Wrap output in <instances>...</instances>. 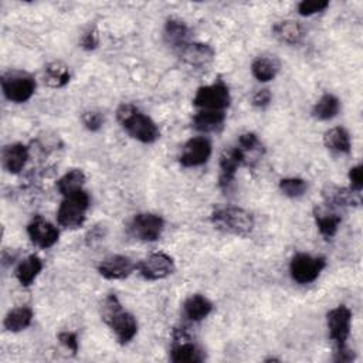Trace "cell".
Masks as SVG:
<instances>
[{
  "mask_svg": "<svg viewBox=\"0 0 363 363\" xmlns=\"http://www.w3.org/2000/svg\"><path fill=\"white\" fill-rule=\"evenodd\" d=\"M212 155V144L203 137L189 139L179 156V162L183 168H196L204 165Z\"/></svg>",
  "mask_w": 363,
  "mask_h": 363,
  "instance_id": "12",
  "label": "cell"
},
{
  "mask_svg": "<svg viewBox=\"0 0 363 363\" xmlns=\"http://www.w3.org/2000/svg\"><path fill=\"white\" fill-rule=\"evenodd\" d=\"M339 110H340L339 100L332 94H325L313 105L312 115L319 121H329L339 114Z\"/></svg>",
  "mask_w": 363,
  "mask_h": 363,
  "instance_id": "29",
  "label": "cell"
},
{
  "mask_svg": "<svg viewBox=\"0 0 363 363\" xmlns=\"http://www.w3.org/2000/svg\"><path fill=\"white\" fill-rule=\"evenodd\" d=\"M323 144L329 151L338 154H349L352 144L347 131L342 127L330 128L323 134Z\"/></svg>",
  "mask_w": 363,
  "mask_h": 363,
  "instance_id": "26",
  "label": "cell"
},
{
  "mask_svg": "<svg viewBox=\"0 0 363 363\" xmlns=\"http://www.w3.org/2000/svg\"><path fill=\"white\" fill-rule=\"evenodd\" d=\"M28 234L32 243L40 248L53 247L60 237V231L50 221L45 220L42 216H36L28 226Z\"/></svg>",
  "mask_w": 363,
  "mask_h": 363,
  "instance_id": "13",
  "label": "cell"
},
{
  "mask_svg": "<svg viewBox=\"0 0 363 363\" xmlns=\"http://www.w3.org/2000/svg\"><path fill=\"white\" fill-rule=\"evenodd\" d=\"M272 33L280 42L289 46H295L301 43V40L305 36L304 28L298 22H292V21H284L277 23L272 28Z\"/></svg>",
  "mask_w": 363,
  "mask_h": 363,
  "instance_id": "24",
  "label": "cell"
},
{
  "mask_svg": "<svg viewBox=\"0 0 363 363\" xmlns=\"http://www.w3.org/2000/svg\"><path fill=\"white\" fill-rule=\"evenodd\" d=\"M244 165L241 151L234 146L229 151H224L220 158V176H219V186L221 190L227 192L236 179L237 169Z\"/></svg>",
  "mask_w": 363,
  "mask_h": 363,
  "instance_id": "15",
  "label": "cell"
},
{
  "mask_svg": "<svg viewBox=\"0 0 363 363\" xmlns=\"http://www.w3.org/2000/svg\"><path fill=\"white\" fill-rule=\"evenodd\" d=\"M134 270H137V264L129 257L120 254L105 257L98 265V272L105 280H125Z\"/></svg>",
  "mask_w": 363,
  "mask_h": 363,
  "instance_id": "14",
  "label": "cell"
},
{
  "mask_svg": "<svg viewBox=\"0 0 363 363\" xmlns=\"http://www.w3.org/2000/svg\"><path fill=\"white\" fill-rule=\"evenodd\" d=\"M59 340H60V343H62L66 349L71 350L74 355L79 352V347H80V345H79V338H77V335H76L74 332H69V330L60 332V333H59Z\"/></svg>",
  "mask_w": 363,
  "mask_h": 363,
  "instance_id": "35",
  "label": "cell"
},
{
  "mask_svg": "<svg viewBox=\"0 0 363 363\" xmlns=\"http://www.w3.org/2000/svg\"><path fill=\"white\" fill-rule=\"evenodd\" d=\"M231 97L227 86L221 81L212 86L200 87L193 98V104L197 108L209 111H223L230 105Z\"/></svg>",
  "mask_w": 363,
  "mask_h": 363,
  "instance_id": "8",
  "label": "cell"
},
{
  "mask_svg": "<svg viewBox=\"0 0 363 363\" xmlns=\"http://www.w3.org/2000/svg\"><path fill=\"white\" fill-rule=\"evenodd\" d=\"M270 103H271V93H270V90H267V88L257 91V93L254 94V97H253V105H254L255 108H261V110H263V108L268 107Z\"/></svg>",
  "mask_w": 363,
  "mask_h": 363,
  "instance_id": "38",
  "label": "cell"
},
{
  "mask_svg": "<svg viewBox=\"0 0 363 363\" xmlns=\"http://www.w3.org/2000/svg\"><path fill=\"white\" fill-rule=\"evenodd\" d=\"M213 311V304L200 294L190 295L183 304V313L189 321L200 322Z\"/></svg>",
  "mask_w": 363,
  "mask_h": 363,
  "instance_id": "20",
  "label": "cell"
},
{
  "mask_svg": "<svg viewBox=\"0 0 363 363\" xmlns=\"http://www.w3.org/2000/svg\"><path fill=\"white\" fill-rule=\"evenodd\" d=\"M29 159V149L23 144H11L6 145L2 151V163L5 171L12 175L23 171Z\"/></svg>",
  "mask_w": 363,
  "mask_h": 363,
  "instance_id": "17",
  "label": "cell"
},
{
  "mask_svg": "<svg viewBox=\"0 0 363 363\" xmlns=\"http://www.w3.org/2000/svg\"><path fill=\"white\" fill-rule=\"evenodd\" d=\"M212 223L216 230L237 237H247L254 230L253 214L234 206L216 209L212 213Z\"/></svg>",
  "mask_w": 363,
  "mask_h": 363,
  "instance_id": "4",
  "label": "cell"
},
{
  "mask_svg": "<svg viewBox=\"0 0 363 363\" xmlns=\"http://www.w3.org/2000/svg\"><path fill=\"white\" fill-rule=\"evenodd\" d=\"M117 120L129 137L142 144H154L161 138L158 125L134 104H122L117 111Z\"/></svg>",
  "mask_w": 363,
  "mask_h": 363,
  "instance_id": "1",
  "label": "cell"
},
{
  "mask_svg": "<svg viewBox=\"0 0 363 363\" xmlns=\"http://www.w3.org/2000/svg\"><path fill=\"white\" fill-rule=\"evenodd\" d=\"M322 197L329 209L359 206L362 202L360 192H356L352 188L347 189L336 185H326L322 190Z\"/></svg>",
  "mask_w": 363,
  "mask_h": 363,
  "instance_id": "16",
  "label": "cell"
},
{
  "mask_svg": "<svg viewBox=\"0 0 363 363\" xmlns=\"http://www.w3.org/2000/svg\"><path fill=\"white\" fill-rule=\"evenodd\" d=\"M90 197L84 190L66 196L57 212V221L64 229H79L84 224Z\"/></svg>",
  "mask_w": 363,
  "mask_h": 363,
  "instance_id": "5",
  "label": "cell"
},
{
  "mask_svg": "<svg viewBox=\"0 0 363 363\" xmlns=\"http://www.w3.org/2000/svg\"><path fill=\"white\" fill-rule=\"evenodd\" d=\"M131 233L135 238L146 243H152L161 238L165 223L163 219L154 213H141L137 214L129 226Z\"/></svg>",
  "mask_w": 363,
  "mask_h": 363,
  "instance_id": "10",
  "label": "cell"
},
{
  "mask_svg": "<svg viewBox=\"0 0 363 363\" xmlns=\"http://www.w3.org/2000/svg\"><path fill=\"white\" fill-rule=\"evenodd\" d=\"M171 359L175 363H200L204 360V355L195 343L179 342L172 347Z\"/></svg>",
  "mask_w": 363,
  "mask_h": 363,
  "instance_id": "27",
  "label": "cell"
},
{
  "mask_svg": "<svg viewBox=\"0 0 363 363\" xmlns=\"http://www.w3.org/2000/svg\"><path fill=\"white\" fill-rule=\"evenodd\" d=\"M98 42H100L98 32H97L96 29H90V30L83 36V39H81V47H83L84 50L91 52V50L97 49Z\"/></svg>",
  "mask_w": 363,
  "mask_h": 363,
  "instance_id": "37",
  "label": "cell"
},
{
  "mask_svg": "<svg viewBox=\"0 0 363 363\" xmlns=\"http://www.w3.org/2000/svg\"><path fill=\"white\" fill-rule=\"evenodd\" d=\"M70 81V71L62 62L50 63L45 70V83L52 88H63Z\"/></svg>",
  "mask_w": 363,
  "mask_h": 363,
  "instance_id": "30",
  "label": "cell"
},
{
  "mask_svg": "<svg viewBox=\"0 0 363 363\" xmlns=\"http://www.w3.org/2000/svg\"><path fill=\"white\" fill-rule=\"evenodd\" d=\"M237 148L241 151L243 154V159H244V165H254L265 152L264 145L261 144V141L258 139V137L253 132H247L243 134L238 138L237 142Z\"/></svg>",
  "mask_w": 363,
  "mask_h": 363,
  "instance_id": "19",
  "label": "cell"
},
{
  "mask_svg": "<svg viewBox=\"0 0 363 363\" xmlns=\"http://www.w3.org/2000/svg\"><path fill=\"white\" fill-rule=\"evenodd\" d=\"M33 316H35L33 311L28 306L15 308L6 315L4 326L9 332H21L32 325Z\"/></svg>",
  "mask_w": 363,
  "mask_h": 363,
  "instance_id": "28",
  "label": "cell"
},
{
  "mask_svg": "<svg viewBox=\"0 0 363 363\" xmlns=\"http://www.w3.org/2000/svg\"><path fill=\"white\" fill-rule=\"evenodd\" d=\"M2 90L9 101L23 104L33 97L36 91V80L28 73L9 71L2 76Z\"/></svg>",
  "mask_w": 363,
  "mask_h": 363,
  "instance_id": "6",
  "label": "cell"
},
{
  "mask_svg": "<svg viewBox=\"0 0 363 363\" xmlns=\"http://www.w3.org/2000/svg\"><path fill=\"white\" fill-rule=\"evenodd\" d=\"M280 60L275 56H260L251 64V73L260 83H268L280 71Z\"/></svg>",
  "mask_w": 363,
  "mask_h": 363,
  "instance_id": "21",
  "label": "cell"
},
{
  "mask_svg": "<svg viewBox=\"0 0 363 363\" xmlns=\"http://www.w3.org/2000/svg\"><path fill=\"white\" fill-rule=\"evenodd\" d=\"M325 267L326 260L323 257H312L305 253H298L291 260L289 274L295 282L304 285L313 282Z\"/></svg>",
  "mask_w": 363,
  "mask_h": 363,
  "instance_id": "7",
  "label": "cell"
},
{
  "mask_svg": "<svg viewBox=\"0 0 363 363\" xmlns=\"http://www.w3.org/2000/svg\"><path fill=\"white\" fill-rule=\"evenodd\" d=\"M86 183V175L81 169H71L67 172L63 178L57 180V189L59 192L66 197L73 193H77L83 190V186Z\"/></svg>",
  "mask_w": 363,
  "mask_h": 363,
  "instance_id": "31",
  "label": "cell"
},
{
  "mask_svg": "<svg viewBox=\"0 0 363 363\" xmlns=\"http://www.w3.org/2000/svg\"><path fill=\"white\" fill-rule=\"evenodd\" d=\"M42 270H43L42 258L39 255L32 254L18 265L15 275L21 282V285L30 287L35 282V280L39 277Z\"/></svg>",
  "mask_w": 363,
  "mask_h": 363,
  "instance_id": "23",
  "label": "cell"
},
{
  "mask_svg": "<svg viewBox=\"0 0 363 363\" xmlns=\"http://www.w3.org/2000/svg\"><path fill=\"white\" fill-rule=\"evenodd\" d=\"M349 180L350 186L356 192H362L363 188V166L357 165L349 171Z\"/></svg>",
  "mask_w": 363,
  "mask_h": 363,
  "instance_id": "36",
  "label": "cell"
},
{
  "mask_svg": "<svg viewBox=\"0 0 363 363\" xmlns=\"http://www.w3.org/2000/svg\"><path fill=\"white\" fill-rule=\"evenodd\" d=\"M313 219H315L319 233L326 240L335 237V234L338 233V229L342 223V217L338 213L329 210L328 206L326 207L315 206L313 207Z\"/></svg>",
  "mask_w": 363,
  "mask_h": 363,
  "instance_id": "18",
  "label": "cell"
},
{
  "mask_svg": "<svg viewBox=\"0 0 363 363\" xmlns=\"http://www.w3.org/2000/svg\"><path fill=\"white\" fill-rule=\"evenodd\" d=\"M83 124H84V127H86L88 131L97 132L98 129H101V127H103V124H104V117H103V114L94 113V111L86 113V114L83 115Z\"/></svg>",
  "mask_w": 363,
  "mask_h": 363,
  "instance_id": "34",
  "label": "cell"
},
{
  "mask_svg": "<svg viewBox=\"0 0 363 363\" xmlns=\"http://www.w3.org/2000/svg\"><path fill=\"white\" fill-rule=\"evenodd\" d=\"M328 329H329V338L336 345V362L347 363L355 359L353 352L346 347V340L350 335V326H352V312L346 305H339L333 309H330L326 315Z\"/></svg>",
  "mask_w": 363,
  "mask_h": 363,
  "instance_id": "3",
  "label": "cell"
},
{
  "mask_svg": "<svg viewBox=\"0 0 363 363\" xmlns=\"http://www.w3.org/2000/svg\"><path fill=\"white\" fill-rule=\"evenodd\" d=\"M329 6L326 0H302L298 5V13L301 16H312L315 13L323 12Z\"/></svg>",
  "mask_w": 363,
  "mask_h": 363,
  "instance_id": "33",
  "label": "cell"
},
{
  "mask_svg": "<svg viewBox=\"0 0 363 363\" xmlns=\"http://www.w3.org/2000/svg\"><path fill=\"white\" fill-rule=\"evenodd\" d=\"M226 114L223 111L202 110L193 118V127L200 132H214L223 127Z\"/></svg>",
  "mask_w": 363,
  "mask_h": 363,
  "instance_id": "25",
  "label": "cell"
},
{
  "mask_svg": "<svg viewBox=\"0 0 363 363\" xmlns=\"http://www.w3.org/2000/svg\"><path fill=\"white\" fill-rule=\"evenodd\" d=\"M139 274L148 281L168 278L176 270L173 258L166 253H154L137 264Z\"/></svg>",
  "mask_w": 363,
  "mask_h": 363,
  "instance_id": "9",
  "label": "cell"
},
{
  "mask_svg": "<svg viewBox=\"0 0 363 363\" xmlns=\"http://www.w3.org/2000/svg\"><path fill=\"white\" fill-rule=\"evenodd\" d=\"M306 189H308L306 182L299 178H285L280 180V190L291 199L301 197L306 192Z\"/></svg>",
  "mask_w": 363,
  "mask_h": 363,
  "instance_id": "32",
  "label": "cell"
},
{
  "mask_svg": "<svg viewBox=\"0 0 363 363\" xmlns=\"http://www.w3.org/2000/svg\"><path fill=\"white\" fill-rule=\"evenodd\" d=\"M103 319L115 333L121 345L129 343L138 333V322L132 313L127 312L115 295H110L104 302Z\"/></svg>",
  "mask_w": 363,
  "mask_h": 363,
  "instance_id": "2",
  "label": "cell"
},
{
  "mask_svg": "<svg viewBox=\"0 0 363 363\" xmlns=\"http://www.w3.org/2000/svg\"><path fill=\"white\" fill-rule=\"evenodd\" d=\"M179 52L183 64L195 71L209 70L216 57L213 47L203 43H189Z\"/></svg>",
  "mask_w": 363,
  "mask_h": 363,
  "instance_id": "11",
  "label": "cell"
},
{
  "mask_svg": "<svg viewBox=\"0 0 363 363\" xmlns=\"http://www.w3.org/2000/svg\"><path fill=\"white\" fill-rule=\"evenodd\" d=\"M190 30L185 22L179 19H169L165 25V40L169 46L175 49H183L189 45Z\"/></svg>",
  "mask_w": 363,
  "mask_h": 363,
  "instance_id": "22",
  "label": "cell"
}]
</instances>
